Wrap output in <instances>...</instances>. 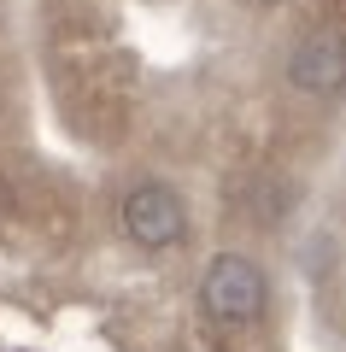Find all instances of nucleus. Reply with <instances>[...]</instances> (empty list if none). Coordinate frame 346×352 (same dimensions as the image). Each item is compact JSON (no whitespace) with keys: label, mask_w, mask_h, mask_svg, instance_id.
Segmentation results:
<instances>
[{"label":"nucleus","mask_w":346,"mask_h":352,"mask_svg":"<svg viewBox=\"0 0 346 352\" xmlns=\"http://www.w3.org/2000/svg\"><path fill=\"white\" fill-rule=\"evenodd\" d=\"M252 6H282V0H252Z\"/></svg>","instance_id":"obj_4"},{"label":"nucleus","mask_w":346,"mask_h":352,"mask_svg":"<svg viewBox=\"0 0 346 352\" xmlns=\"http://www.w3.org/2000/svg\"><path fill=\"white\" fill-rule=\"evenodd\" d=\"M288 76H294L299 94H340L346 88V36L340 30H311L305 41L294 47V59H288Z\"/></svg>","instance_id":"obj_3"},{"label":"nucleus","mask_w":346,"mask_h":352,"mask_svg":"<svg viewBox=\"0 0 346 352\" xmlns=\"http://www.w3.org/2000/svg\"><path fill=\"white\" fill-rule=\"evenodd\" d=\"M118 223H124V235L136 241V247L164 252V247H176V241L188 235V206L176 200V188H164V182H136V188L124 194Z\"/></svg>","instance_id":"obj_2"},{"label":"nucleus","mask_w":346,"mask_h":352,"mask_svg":"<svg viewBox=\"0 0 346 352\" xmlns=\"http://www.w3.org/2000/svg\"><path fill=\"white\" fill-rule=\"evenodd\" d=\"M199 305H206L211 323L235 329V323H252L264 311V270L241 252H217L199 276Z\"/></svg>","instance_id":"obj_1"}]
</instances>
